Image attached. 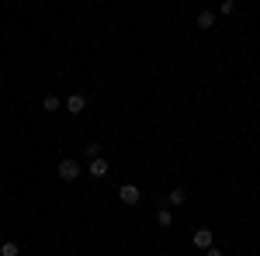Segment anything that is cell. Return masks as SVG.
Segmentation results:
<instances>
[{"label":"cell","instance_id":"obj_14","mask_svg":"<svg viewBox=\"0 0 260 256\" xmlns=\"http://www.w3.org/2000/svg\"><path fill=\"white\" fill-rule=\"evenodd\" d=\"M156 256H160V253H156Z\"/></svg>","mask_w":260,"mask_h":256},{"label":"cell","instance_id":"obj_3","mask_svg":"<svg viewBox=\"0 0 260 256\" xmlns=\"http://www.w3.org/2000/svg\"><path fill=\"white\" fill-rule=\"evenodd\" d=\"M83 170H87V173H90V177H108V170H111V166H108V159H87V166H83Z\"/></svg>","mask_w":260,"mask_h":256},{"label":"cell","instance_id":"obj_4","mask_svg":"<svg viewBox=\"0 0 260 256\" xmlns=\"http://www.w3.org/2000/svg\"><path fill=\"white\" fill-rule=\"evenodd\" d=\"M66 111H70V115H83V111H87V97H83V94H70V97H66Z\"/></svg>","mask_w":260,"mask_h":256},{"label":"cell","instance_id":"obj_5","mask_svg":"<svg viewBox=\"0 0 260 256\" xmlns=\"http://www.w3.org/2000/svg\"><path fill=\"white\" fill-rule=\"evenodd\" d=\"M194 246L198 249H212V242H215V236H212V229H194Z\"/></svg>","mask_w":260,"mask_h":256},{"label":"cell","instance_id":"obj_10","mask_svg":"<svg viewBox=\"0 0 260 256\" xmlns=\"http://www.w3.org/2000/svg\"><path fill=\"white\" fill-rule=\"evenodd\" d=\"M212 24H215V14H212V11H201L198 14V28H212Z\"/></svg>","mask_w":260,"mask_h":256},{"label":"cell","instance_id":"obj_1","mask_svg":"<svg viewBox=\"0 0 260 256\" xmlns=\"http://www.w3.org/2000/svg\"><path fill=\"white\" fill-rule=\"evenodd\" d=\"M80 163H77V159H62L59 166H56V173H59V180H66V184H70V180H77L80 177Z\"/></svg>","mask_w":260,"mask_h":256},{"label":"cell","instance_id":"obj_9","mask_svg":"<svg viewBox=\"0 0 260 256\" xmlns=\"http://www.w3.org/2000/svg\"><path fill=\"white\" fill-rule=\"evenodd\" d=\"M0 256H21V246H18V242H11V239H7V242L0 246Z\"/></svg>","mask_w":260,"mask_h":256},{"label":"cell","instance_id":"obj_7","mask_svg":"<svg viewBox=\"0 0 260 256\" xmlns=\"http://www.w3.org/2000/svg\"><path fill=\"white\" fill-rule=\"evenodd\" d=\"M156 225H160V229H170V225H174V211H170V208H160V211H156Z\"/></svg>","mask_w":260,"mask_h":256},{"label":"cell","instance_id":"obj_2","mask_svg":"<svg viewBox=\"0 0 260 256\" xmlns=\"http://www.w3.org/2000/svg\"><path fill=\"white\" fill-rule=\"evenodd\" d=\"M118 197H121V204H139L142 191L136 187V184H121V187H118Z\"/></svg>","mask_w":260,"mask_h":256},{"label":"cell","instance_id":"obj_12","mask_svg":"<svg viewBox=\"0 0 260 256\" xmlns=\"http://www.w3.org/2000/svg\"><path fill=\"white\" fill-rule=\"evenodd\" d=\"M219 11H222V14H236V0H225Z\"/></svg>","mask_w":260,"mask_h":256},{"label":"cell","instance_id":"obj_8","mask_svg":"<svg viewBox=\"0 0 260 256\" xmlns=\"http://www.w3.org/2000/svg\"><path fill=\"white\" fill-rule=\"evenodd\" d=\"M59 107H62V100H59V97H52V94L42 100V111H49V115H52V111H59Z\"/></svg>","mask_w":260,"mask_h":256},{"label":"cell","instance_id":"obj_13","mask_svg":"<svg viewBox=\"0 0 260 256\" xmlns=\"http://www.w3.org/2000/svg\"><path fill=\"white\" fill-rule=\"evenodd\" d=\"M205 256H222V253L219 249H205Z\"/></svg>","mask_w":260,"mask_h":256},{"label":"cell","instance_id":"obj_11","mask_svg":"<svg viewBox=\"0 0 260 256\" xmlns=\"http://www.w3.org/2000/svg\"><path fill=\"white\" fill-rule=\"evenodd\" d=\"M101 156V145L98 142H90V145H87V159H98Z\"/></svg>","mask_w":260,"mask_h":256},{"label":"cell","instance_id":"obj_6","mask_svg":"<svg viewBox=\"0 0 260 256\" xmlns=\"http://www.w3.org/2000/svg\"><path fill=\"white\" fill-rule=\"evenodd\" d=\"M187 201V191H180V187H174L170 194H167V208H180Z\"/></svg>","mask_w":260,"mask_h":256}]
</instances>
